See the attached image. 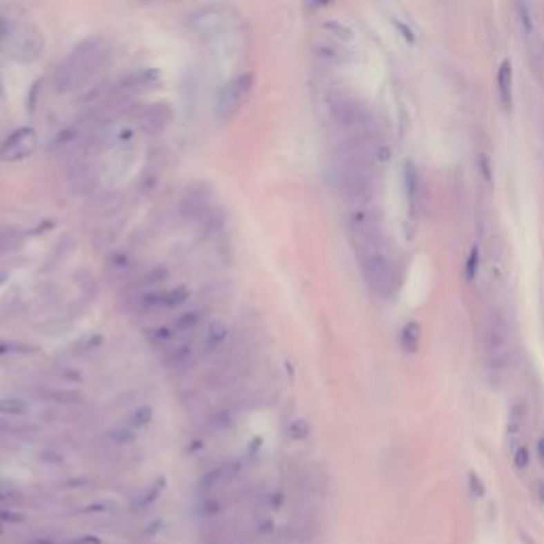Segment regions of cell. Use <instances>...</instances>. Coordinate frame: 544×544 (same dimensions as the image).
<instances>
[{
	"mask_svg": "<svg viewBox=\"0 0 544 544\" xmlns=\"http://www.w3.org/2000/svg\"><path fill=\"white\" fill-rule=\"evenodd\" d=\"M332 120L342 128H362L368 124L366 104L349 92H334L328 100Z\"/></svg>",
	"mask_w": 544,
	"mask_h": 544,
	"instance_id": "cell-1",
	"label": "cell"
},
{
	"mask_svg": "<svg viewBox=\"0 0 544 544\" xmlns=\"http://www.w3.org/2000/svg\"><path fill=\"white\" fill-rule=\"evenodd\" d=\"M43 47H45L43 37L39 35V30H35L30 26H24L19 30H15L11 37V45H9L11 58L17 62H35L41 55Z\"/></svg>",
	"mask_w": 544,
	"mask_h": 544,
	"instance_id": "cell-2",
	"label": "cell"
},
{
	"mask_svg": "<svg viewBox=\"0 0 544 544\" xmlns=\"http://www.w3.org/2000/svg\"><path fill=\"white\" fill-rule=\"evenodd\" d=\"M32 149H35L32 130L30 128H19L5 140L3 149H0V156H3L5 160H21L24 156H28Z\"/></svg>",
	"mask_w": 544,
	"mask_h": 544,
	"instance_id": "cell-3",
	"label": "cell"
},
{
	"mask_svg": "<svg viewBox=\"0 0 544 544\" xmlns=\"http://www.w3.org/2000/svg\"><path fill=\"white\" fill-rule=\"evenodd\" d=\"M189 298V292L185 288L166 290V292H149L142 298V304L149 308H175L181 306Z\"/></svg>",
	"mask_w": 544,
	"mask_h": 544,
	"instance_id": "cell-4",
	"label": "cell"
},
{
	"mask_svg": "<svg viewBox=\"0 0 544 544\" xmlns=\"http://www.w3.org/2000/svg\"><path fill=\"white\" fill-rule=\"evenodd\" d=\"M251 81H253L251 75H241L230 83V88L225 90V96L221 98L223 113H232V109L247 96V92L251 90Z\"/></svg>",
	"mask_w": 544,
	"mask_h": 544,
	"instance_id": "cell-5",
	"label": "cell"
},
{
	"mask_svg": "<svg viewBox=\"0 0 544 544\" xmlns=\"http://www.w3.org/2000/svg\"><path fill=\"white\" fill-rule=\"evenodd\" d=\"M83 79H85V71L73 62H66L64 66L55 71V88H58V92H71L79 88Z\"/></svg>",
	"mask_w": 544,
	"mask_h": 544,
	"instance_id": "cell-6",
	"label": "cell"
},
{
	"mask_svg": "<svg viewBox=\"0 0 544 544\" xmlns=\"http://www.w3.org/2000/svg\"><path fill=\"white\" fill-rule=\"evenodd\" d=\"M498 94L504 111H510L512 106V64L510 60H504L498 71Z\"/></svg>",
	"mask_w": 544,
	"mask_h": 544,
	"instance_id": "cell-7",
	"label": "cell"
},
{
	"mask_svg": "<svg viewBox=\"0 0 544 544\" xmlns=\"http://www.w3.org/2000/svg\"><path fill=\"white\" fill-rule=\"evenodd\" d=\"M506 326L502 321H491L489 328H487V347H489V351H500L506 345Z\"/></svg>",
	"mask_w": 544,
	"mask_h": 544,
	"instance_id": "cell-8",
	"label": "cell"
},
{
	"mask_svg": "<svg viewBox=\"0 0 544 544\" xmlns=\"http://www.w3.org/2000/svg\"><path fill=\"white\" fill-rule=\"evenodd\" d=\"M402 347L409 353H417L419 351V342H421V326L417 321H409L402 328Z\"/></svg>",
	"mask_w": 544,
	"mask_h": 544,
	"instance_id": "cell-9",
	"label": "cell"
},
{
	"mask_svg": "<svg viewBox=\"0 0 544 544\" xmlns=\"http://www.w3.org/2000/svg\"><path fill=\"white\" fill-rule=\"evenodd\" d=\"M404 185H406V196L411 207H417V196H419V173L413 162L404 164Z\"/></svg>",
	"mask_w": 544,
	"mask_h": 544,
	"instance_id": "cell-10",
	"label": "cell"
},
{
	"mask_svg": "<svg viewBox=\"0 0 544 544\" xmlns=\"http://www.w3.org/2000/svg\"><path fill=\"white\" fill-rule=\"evenodd\" d=\"M28 413V402L17 395L9 397H0V415H9V417H19Z\"/></svg>",
	"mask_w": 544,
	"mask_h": 544,
	"instance_id": "cell-11",
	"label": "cell"
},
{
	"mask_svg": "<svg viewBox=\"0 0 544 544\" xmlns=\"http://www.w3.org/2000/svg\"><path fill=\"white\" fill-rule=\"evenodd\" d=\"M315 55L326 62H340V60H345V51H342L338 45L334 43H319V45H315Z\"/></svg>",
	"mask_w": 544,
	"mask_h": 544,
	"instance_id": "cell-12",
	"label": "cell"
},
{
	"mask_svg": "<svg viewBox=\"0 0 544 544\" xmlns=\"http://www.w3.org/2000/svg\"><path fill=\"white\" fill-rule=\"evenodd\" d=\"M225 338H227V328L223 323H219V321H213L209 326V332H207V349L209 351L217 349Z\"/></svg>",
	"mask_w": 544,
	"mask_h": 544,
	"instance_id": "cell-13",
	"label": "cell"
},
{
	"mask_svg": "<svg viewBox=\"0 0 544 544\" xmlns=\"http://www.w3.org/2000/svg\"><path fill=\"white\" fill-rule=\"evenodd\" d=\"M323 30H328L334 39L338 41H351L353 39V30L347 26V24H342L338 19H330L323 24Z\"/></svg>",
	"mask_w": 544,
	"mask_h": 544,
	"instance_id": "cell-14",
	"label": "cell"
},
{
	"mask_svg": "<svg viewBox=\"0 0 544 544\" xmlns=\"http://www.w3.org/2000/svg\"><path fill=\"white\" fill-rule=\"evenodd\" d=\"M47 397L55 404H75L79 400V393H75V391H49Z\"/></svg>",
	"mask_w": 544,
	"mask_h": 544,
	"instance_id": "cell-15",
	"label": "cell"
},
{
	"mask_svg": "<svg viewBox=\"0 0 544 544\" xmlns=\"http://www.w3.org/2000/svg\"><path fill=\"white\" fill-rule=\"evenodd\" d=\"M521 425H523V409H521V406H514V409H512V415H510V421H508V432H510V436H517Z\"/></svg>",
	"mask_w": 544,
	"mask_h": 544,
	"instance_id": "cell-16",
	"label": "cell"
},
{
	"mask_svg": "<svg viewBox=\"0 0 544 544\" xmlns=\"http://www.w3.org/2000/svg\"><path fill=\"white\" fill-rule=\"evenodd\" d=\"M198 321H200V315L191 310V312H185V315H181V317L177 319V328H179L181 332H187V330L196 328V326H198Z\"/></svg>",
	"mask_w": 544,
	"mask_h": 544,
	"instance_id": "cell-17",
	"label": "cell"
},
{
	"mask_svg": "<svg viewBox=\"0 0 544 544\" xmlns=\"http://www.w3.org/2000/svg\"><path fill=\"white\" fill-rule=\"evenodd\" d=\"M512 462H514V468L517 470H525L529 466V451L527 447H519L512 455Z\"/></svg>",
	"mask_w": 544,
	"mask_h": 544,
	"instance_id": "cell-18",
	"label": "cell"
},
{
	"mask_svg": "<svg viewBox=\"0 0 544 544\" xmlns=\"http://www.w3.org/2000/svg\"><path fill=\"white\" fill-rule=\"evenodd\" d=\"M151 417H153V413H151L149 406H140V409H136V413L132 415V423H134L136 427H142V425H147V423L151 421Z\"/></svg>",
	"mask_w": 544,
	"mask_h": 544,
	"instance_id": "cell-19",
	"label": "cell"
},
{
	"mask_svg": "<svg viewBox=\"0 0 544 544\" xmlns=\"http://www.w3.org/2000/svg\"><path fill=\"white\" fill-rule=\"evenodd\" d=\"M476 270H478V249L474 247V249L470 251V255H468V264H466V279H468V281H472V279H474V274H476Z\"/></svg>",
	"mask_w": 544,
	"mask_h": 544,
	"instance_id": "cell-20",
	"label": "cell"
},
{
	"mask_svg": "<svg viewBox=\"0 0 544 544\" xmlns=\"http://www.w3.org/2000/svg\"><path fill=\"white\" fill-rule=\"evenodd\" d=\"M308 434V425L304 423V421H296L294 425H292V436L294 438H304Z\"/></svg>",
	"mask_w": 544,
	"mask_h": 544,
	"instance_id": "cell-21",
	"label": "cell"
},
{
	"mask_svg": "<svg viewBox=\"0 0 544 544\" xmlns=\"http://www.w3.org/2000/svg\"><path fill=\"white\" fill-rule=\"evenodd\" d=\"M395 26L400 28V32H402V37H404V39H406L409 43H415V35H413V30H411V28H406V26H404L402 21H395Z\"/></svg>",
	"mask_w": 544,
	"mask_h": 544,
	"instance_id": "cell-22",
	"label": "cell"
},
{
	"mask_svg": "<svg viewBox=\"0 0 544 544\" xmlns=\"http://www.w3.org/2000/svg\"><path fill=\"white\" fill-rule=\"evenodd\" d=\"M166 276V268H156L151 270V274L147 276V283H156V281H162Z\"/></svg>",
	"mask_w": 544,
	"mask_h": 544,
	"instance_id": "cell-23",
	"label": "cell"
},
{
	"mask_svg": "<svg viewBox=\"0 0 544 544\" xmlns=\"http://www.w3.org/2000/svg\"><path fill=\"white\" fill-rule=\"evenodd\" d=\"M517 9L523 13V17H521V19H523V26L527 28V30H532V19H529V13H525V5H517Z\"/></svg>",
	"mask_w": 544,
	"mask_h": 544,
	"instance_id": "cell-24",
	"label": "cell"
},
{
	"mask_svg": "<svg viewBox=\"0 0 544 544\" xmlns=\"http://www.w3.org/2000/svg\"><path fill=\"white\" fill-rule=\"evenodd\" d=\"M538 455H540V460L544 464V438H540V442H538Z\"/></svg>",
	"mask_w": 544,
	"mask_h": 544,
	"instance_id": "cell-25",
	"label": "cell"
},
{
	"mask_svg": "<svg viewBox=\"0 0 544 544\" xmlns=\"http://www.w3.org/2000/svg\"><path fill=\"white\" fill-rule=\"evenodd\" d=\"M9 281V272L7 270H0V285H5Z\"/></svg>",
	"mask_w": 544,
	"mask_h": 544,
	"instance_id": "cell-26",
	"label": "cell"
},
{
	"mask_svg": "<svg viewBox=\"0 0 544 544\" xmlns=\"http://www.w3.org/2000/svg\"><path fill=\"white\" fill-rule=\"evenodd\" d=\"M7 351H9V347L5 345V342H0V355H5Z\"/></svg>",
	"mask_w": 544,
	"mask_h": 544,
	"instance_id": "cell-27",
	"label": "cell"
},
{
	"mask_svg": "<svg viewBox=\"0 0 544 544\" xmlns=\"http://www.w3.org/2000/svg\"><path fill=\"white\" fill-rule=\"evenodd\" d=\"M540 500L544 502V482H542V487H540Z\"/></svg>",
	"mask_w": 544,
	"mask_h": 544,
	"instance_id": "cell-28",
	"label": "cell"
},
{
	"mask_svg": "<svg viewBox=\"0 0 544 544\" xmlns=\"http://www.w3.org/2000/svg\"><path fill=\"white\" fill-rule=\"evenodd\" d=\"M3 32H5V24L0 21V37H3Z\"/></svg>",
	"mask_w": 544,
	"mask_h": 544,
	"instance_id": "cell-29",
	"label": "cell"
}]
</instances>
